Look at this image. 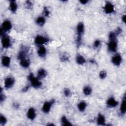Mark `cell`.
Listing matches in <instances>:
<instances>
[{
  "label": "cell",
  "instance_id": "1",
  "mask_svg": "<svg viewBox=\"0 0 126 126\" xmlns=\"http://www.w3.org/2000/svg\"><path fill=\"white\" fill-rule=\"evenodd\" d=\"M84 31L85 27L84 23L82 22L78 23L76 26L77 37L76 39V43L78 46H79L81 43L82 35L84 32Z\"/></svg>",
  "mask_w": 126,
  "mask_h": 126
},
{
  "label": "cell",
  "instance_id": "2",
  "mask_svg": "<svg viewBox=\"0 0 126 126\" xmlns=\"http://www.w3.org/2000/svg\"><path fill=\"white\" fill-rule=\"evenodd\" d=\"M28 79L30 82L31 85L35 88H39L42 86V82L37 77H35L32 73H31L28 76Z\"/></svg>",
  "mask_w": 126,
  "mask_h": 126
},
{
  "label": "cell",
  "instance_id": "3",
  "mask_svg": "<svg viewBox=\"0 0 126 126\" xmlns=\"http://www.w3.org/2000/svg\"><path fill=\"white\" fill-rule=\"evenodd\" d=\"M12 28L11 22L9 20H5L3 21L1 25L0 28V35L1 36L6 34L5 33L10 31Z\"/></svg>",
  "mask_w": 126,
  "mask_h": 126
},
{
  "label": "cell",
  "instance_id": "4",
  "mask_svg": "<svg viewBox=\"0 0 126 126\" xmlns=\"http://www.w3.org/2000/svg\"><path fill=\"white\" fill-rule=\"evenodd\" d=\"M49 41L48 38L42 35H37L34 38L35 44L39 46H42L43 44L47 43Z\"/></svg>",
  "mask_w": 126,
  "mask_h": 126
},
{
  "label": "cell",
  "instance_id": "5",
  "mask_svg": "<svg viewBox=\"0 0 126 126\" xmlns=\"http://www.w3.org/2000/svg\"><path fill=\"white\" fill-rule=\"evenodd\" d=\"M1 37V43L2 48L4 49H7L11 47L12 44L10 37L6 34H4Z\"/></svg>",
  "mask_w": 126,
  "mask_h": 126
},
{
  "label": "cell",
  "instance_id": "6",
  "mask_svg": "<svg viewBox=\"0 0 126 126\" xmlns=\"http://www.w3.org/2000/svg\"><path fill=\"white\" fill-rule=\"evenodd\" d=\"M55 102V100L54 99H52L50 101H45L42 105V111L43 113L45 114L48 113L51 110L52 106Z\"/></svg>",
  "mask_w": 126,
  "mask_h": 126
},
{
  "label": "cell",
  "instance_id": "7",
  "mask_svg": "<svg viewBox=\"0 0 126 126\" xmlns=\"http://www.w3.org/2000/svg\"><path fill=\"white\" fill-rule=\"evenodd\" d=\"M118 47V43L117 40H109L107 44L108 50L112 53H114L117 51Z\"/></svg>",
  "mask_w": 126,
  "mask_h": 126
},
{
  "label": "cell",
  "instance_id": "8",
  "mask_svg": "<svg viewBox=\"0 0 126 126\" xmlns=\"http://www.w3.org/2000/svg\"><path fill=\"white\" fill-rule=\"evenodd\" d=\"M15 83V79L12 76H8L5 78L4 81V87L6 89L12 88Z\"/></svg>",
  "mask_w": 126,
  "mask_h": 126
},
{
  "label": "cell",
  "instance_id": "9",
  "mask_svg": "<svg viewBox=\"0 0 126 126\" xmlns=\"http://www.w3.org/2000/svg\"><path fill=\"white\" fill-rule=\"evenodd\" d=\"M103 10L106 14H111L115 11L114 5L110 2L107 1L105 3L104 7Z\"/></svg>",
  "mask_w": 126,
  "mask_h": 126
},
{
  "label": "cell",
  "instance_id": "10",
  "mask_svg": "<svg viewBox=\"0 0 126 126\" xmlns=\"http://www.w3.org/2000/svg\"><path fill=\"white\" fill-rule=\"evenodd\" d=\"M122 62V58L119 54H115L111 58V62L116 66H119Z\"/></svg>",
  "mask_w": 126,
  "mask_h": 126
},
{
  "label": "cell",
  "instance_id": "11",
  "mask_svg": "<svg viewBox=\"0 0 126 126\" xmlns=\"http://www.w3.org/2000/svg\"><path fill=\"white\" fill-rule=\"evenodd\" d=\"M118 102L114 97H109L106 101V105L109 108H114L118 105Z\"/></svg>",
  "mask_w": 126,
  "mask_h": 126
},
{
  "label": "cell",
  "instance_id": "12",
  "mask_svg": "<svg viewBox=\"0 0 126 126\" xmlns=\"http://www.w3.org/2000/svg\"><path fill=\"white\" fill-rule=\"evenodd\" d=\"M36 110L33 107L30 108L27 112V118L31 121H33V120L35 119L36 117Z\"/></svg>",
  "mask_w": 126,
  "mask_h": 126
},
{
  "label": "cell",
  "instance_id": "13",
  "mask_svg": "<svg viewBox=\"0 0 126 126\" xmlns=\"http://www.w3.org/2000/svg\"><path fill=\"white\" fill-rule=\"evenodd\" d=\"M28 53V50L27 47H25V46H23L21 48L20 51L18 53L17 58L19 60H22L24 59H26L27 57V54Z\"/></svg>",
  "mask_w": 126,
  "mask_h": 126
},
{
  "label": "cell",
  "instance_id": "14",
  "mask_svg": "<svg viewBox=\"0 0 126 126\" xmlns=\"http://www.w3.org/2000/svg\"><path fill=\"white\" fill-rule=\"evenodd\" d=\"M11 58L7 56H3L1 57V64L3 66L9 67L10 65Z\"/></svg>",
  "mask_w": 126,
  "mask_h": 126
},
{
  "label": "cell",
  "instance_id": "15",
  "mask_svg": "<svg viewBox=\"0 0 126 126\" xmlns=\"http://www.w3.org/2000/svg\"><path fill=\"white\" fill-rule=\"evenodd\" d=\"M8 8L11 12L14 13L17 11L18 8V5L15 0H10L9 1Z\"/></svg>",
  "mask_w": 126,
  "mask_h": 126
},
{
  "label": "cell",
  "instance_id": "16",
  "mask_svg": "<svg viewBox=\"0 0 126 126\" xmlns=\"http://www.w3.org/2000/svg\"><path fill=\"white\" fill-rule=\"evenodd\" d=\"M105 118L104 116L101 113H98L97 118H96V123L98 125L104 126L105 125Z\"/></svg>",
  "mask_w": 126,
  "mask_h": 126
},
{
  "label": "cell",
  "instance_id": "17",
  "mask_svg": "<svg viewBox=\"0 0 126 126\" xmlns=\"http://www.w3.org/2000/svg\"><path fill=\"white\" fill-rule=\"evenodd\" d=\"M37 55H38L39 57H40V58H44L46 56V54H47V50L46 49V48L42 46H40V47L38 48L37 51Z\"/></svg>",
  "mask_w": 126,
  "mask_h": 126
},
{
  "label": "cell",
  "instance_id": "18",
  "mask_svg": "<svg viewBox=\"0 0 126 126\" xmlns=\"http://www.w3.org/2000/svg\"><path fill=\"white\" fill-rule=\"evenodd\" d=\"M120 113L122 115H124L126 113V95L124 94L122 100L121 102V104L120 105Z\"/></svg>",
  "mask_w": 126,
  "mask_h": 126
},
{
  "label": "cell",
  "instance_id": "19",
  "mask_svg": "<svg viewBox=\"0 0 126 126\" xmlns=\"http://www.w3.org/2000/svg\"><path fill=\"white\" fill-rule=\"evenodd\" d=\"M47 75V71L44 68H40L38 70L37 72V77L39 79L45 78Z\"/></svg>",
  "mask_w": 126,
  "mask_h": 126
},
{
  "label": "cell",
  "instance_id": "20",
  "mask_svg": "<svg viewBox=\"0 0 126 126\" xmlns=\"http://www.w3.org/2000/svg\"><path fill=\"white\" fill-rule=\"evenodd\" d=\"M30 63H31L30 60L27 58L20 60V65L24 68H28L30 65Z\"/></svg>",
  "mask_w": 126,
  "mask_h": 126
},
{
  "label": "cell",
  "instance_id": "21",
  "mask_svg": "<svg viewBox=\"0 0 126 126\" xmlns=\"http://www.w3.org/2000/svg\"><path fill=\"white\" fill-rule=\"evenodd\" d=\"M75 60H76V62L77 63H78V64H80V65L84 64L86 62L85 58L82 55H81L80 54H78L76 56Z\"/></svg>",
  "mask_w": 126,
  "mask_h": 126
},
{
  "label": "cell",
  "instance_id": "22",
  "mask_svg": "<svg viewBox=\"0 0 126 126\" xmlns=\"http://www.w3.org/2000/svg\"><path fill=\"white\" fill-rule=\"evenodd\" d=\"M35 22L37 25H38L40 27H42L45 24L46 22V20L45 17L43 16H38L36 19Z\"/></svg>",
  "mask_w": 126,
  "mask_h": 126
},
{
  "label": "cell",
  "instance_id": "23",
  "mask_svg": "<svg viewBox=\"0 0 126 126\" xmlns=\"http://www.w3.org/2000/svg\"><path fill=\"white\" fill-rule=\"evenodd\" d=\"M87 103L84 101H81L77 105V108L79 111L80 112H84L87 107Z\"/></svg>",
  "mask_w": 126,
  "mask_h": 126
},
{
  "label": "cell",
  "instance_id": "24",
  "mask_svg": "<svg viewBox=\"0 0 126 126\" xmlns=\"http://www.w3.org/2000/svg\"><path fill=\"white\" fill-rule=\"evenodd\" d=\"M61 122L62 126H71L72 125L71 122H70V121L67 119V118L64 116H63L61 117Z\"/></svg>",
  "mask_w": 126,
  "mask_h": 126
},
{
  "label": "cell",
  "instance_id": "25",
  "mask_svg": "<svg viewBox=\"0 0 126 126\" xmlns=\"http://www.w3.org/2000/svg\"><path fill=\"white\" fill-rule=\"evenodd\" d=\"M83 92L85 95H90L92 93V89L89 86H86L83 89Z\"/></svg>",
  "mask_w": 126,
  "mask_h": 126
},
{
  "label": "cell",
  "instance_id": "26",
  "mask_svg": "<svg viewBox=\"0 0 126 126\" xmlns=\"http://www.w3.org/2000/svg\"><path fill=\"white\" fill-rule=\"evenodd\" d=\"M7 123L6 118L3 115L0 114V123L1 126H4Z\"/></svg>",
  "mask_w": 126,
  "mask_h": 126
},
{
  "label": "cell",
  "instance_id": "27",
  "mask_svg": "<svg viewBox=\"0 0 126 126\" xmlns=\"http://www.w3.org/2000/svg\"><path fill=\"white\" fill-rule=\"evenodd\" d=\"M117 35L114 32H111L109 34V40H116L117 39Z\"/></svg>",
  "mask_w": 126,
  "mask_h": 126
},
{
  "label": "cell",
  "instance_id": "28",
  "mask_svg": "<svg viewBox=\"0 0 126 126\" xmlns=\"http://www.w3.org/2000/svg\"><path fill=\"white\" fill-rule=\"evenodd\" d=\"M107 76V72L105 70H101L99 73V77L101 79H105Z\"/></svg>",
  "mask_w": 126,
  "mask_h": 126
},
{
  "label": "cell",
  "instance_id": "29",
  "mask_svg": "<svg viewBox=\"0 0 126 126\" xmlns=\"http://www.w3.org/2000/svg\"><path fill=\"white\" fill-rule=\"evenodd\" d=\"M60 59H61V60L63 62L67 61L69 59L68 56L66 54H65V53H63L62 54V55H61L60 57Z\"/></svg>",
  "mask_w": 126,
  "mask_h": 126
},
{
  "label": "cell",
  "instance_id": "30",
  "mask_svg": "<svg viewBox=\"0 0 126 126\" xmlns=\"http://www.w3.org/2000/svg\"><path fill=\"white\" fill-rule=\"evenodd\" d=\"M43 14L44 15V16L46 17H48L50 15V11L49 9H48L47 7H45L43 8Z\"/></svg>",
  "mask_w": 126,
  "mask_h": 126
},
{
  "label": "cell",
  "instance_id": "31",
  "mask_svg": "<svg viewBox=\"0 0 126 126\" xmlns=\"http://www.w3.org/2000/svg\"><path fill=\"white\" fill-rule=\"evenodd\" d=\"M100 44H101L100 41L99 39H96L94 41L93 43V47L94 48H97L100 46Z\"/></svg>",
  "mask_w": 126,
  "mask_h": 126
},
{
  "label": "cell",
  "instance_id": "32",
  "mask_svg": "<svg viewBox=\"0 0 126 126\" xmlns=\"http://www.w3.org/2000/svg\"><path fill=\"white\" fill-rule=\"evenodd\" d=\"M63 94L66 97H68L70 95V94H71L70 90L69 89L66 88L63 90Z\"/></svg>",
  "mask_w": 126,
  "mask_h": 126
},
{
  "label": "cell",
  "instance_id": "33",
  "mask_svg": "<svg viewBox=\"0 0 126 126\" xmlns=\"http://www.w3.org/2000/svg\"><path fill=\"white\" fill-rule=\"evenodd\" d=\"M5 99V96L2 93V89L1 88L0 93V102H2L3 101H4Z\"/></svg>",
  "mask_w": 126,
  "mask_h": 126
},
{
  "label": "cell",
  "instance_id": "34",
  "mask_svg": "<svg viewBox=\"0 0 126 126\" xmlns=\"http://www.w3.org/2000/svg\"><path fill=\"white\" fill-rule=\"evenodd\" d=\"M25 5L27 8H31L32 7V4L31 1H26L25 3Z\"/></svg>",
  "mask_w": 126,
  "mask_h": 126
},
{
  "label": "cell",
  "instance_id": "35",
  "mask_svg": "<svg viewBox=\"0 0 126 126\" xmlns=\"http://www.w3.org/2000/svg\"><path fill=\"white\" fill-rule=\"evenodd\" d=\"M122 32V29H121L120 27H118V28H117V29L116 30V31H115L114 32H115V33H116V34L117 35H118L120 34Z\"/></svg>",
  "mask_w": 126,
  "mask_h": 126
},
{
  "label": "cell",
  "instance_id": "36",
  "mask_svg": "<svg viewBox=\"0 0 126 126\" xmlns=\"http://www.w3.org/2000/svg\"><path fill=\"white\" fill-rule=\"evenodd\" d=\"M20 107V105L18 102H14L13 104V107L15 109H18Z\"/></svg>",
  "mask_w": 126,
  "mask_h": 126
},
{
  "label": "cell",
  "instance_id": "37",
  "mask_svg": "<svg viewBox=\"0 0 126 126\" xmlns=\"http://www.w3.org/2000/svg\"><path fill=\"white\" fill-rule=\"evenodd\" d=\"M88 0H81L79 1V2L82 4H86L88 2Z\"/></svg>",
  "mask_w": 126,
  "mask_h": 126
},
{
  "label": "cell",
  "instance_id": "38",
  "mask_svg": "<svg viewBox=\"0 0 126 126\" xmlns=\"http://www.w3.org/2000/svg\"><path fill=\"white\" fill-rule=\"evenodd\" d=\"M29 88V86H25V87L23 88V89L22 90V91H23V92L27 91L28 90Z\"/></svg>",
  "mask_w": 126,
  "mask_h": 126
},
{
  "label": "cell",
  "instance_id": "39",
  "mask_svg": "<svg viewBox=\"0 0 126 126\" xmlns=\"http://www.w3.org/2000/svg\"><path fill=\"white\" fill-rule=\"evenodd\" d=\"M122 21L125 23H126V15H124L122 16Z\"/></svg>",
  "mask_w": 126,
  "mask_h": 126
}]
</instances>
